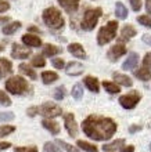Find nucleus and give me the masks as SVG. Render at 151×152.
<instances>
[{
    "label": "nucleus",
    "instance_id": "obj_1",
    "mask_svg": "<svg viewBox=\"0 0 151 152\" xmlns=\"http://www.w3.org/2000/svg\"><path fill=\"white\" fill-rule=\"evenodd\" d=\"M82 130L91 140L104 141L110 140L116 133V123L110 118L90 115L83 120Z\"/></svg>",
    "mask_w": 151,
    "mask_h": 152
},
{
    "label": "nucleus",
    "instance_id": "obj_2",
    "mask_svg": "<svg viewBox=\"0 0 151 152\" xmlns=\"http://www.w3.org/2000/svg\"><path fill=\"white\" fill-rule=\"evenodd\" d=\"M6 90L14 96H24L27 93H31L28 82L21 76H13L6 82Z\"/></svg>",
    "mask_w": 151,
    "mask_h": 152
},
{
    "label": "nucleus",
    "instance_id": "obj_3",
    "mask_svg": "<svg viewBox=\"0 0 151 152\" xmlns=\"http://www.w3.org/2000/svg\"><path fill=\"white\" fill-rule=\"evenodd\" d=\"M43 21L49 28L52 29H61L65 25L63 14L56 7H49L43 11Z\"/></svg>",
    "mask_w": 151,
    "mask_h": 152
},
{
    "label": "nucleus",
    "instance_id": "obj_4",
    "mask_svg": "<svg viewBox=\"0 0 151 152\" xmlns=\"http://www.w3.org/2000/svg\"><path fill=\"white\" fill-rule=\"evenodd\" d=\"M116 31H118V22L116 21H108L107 25L101 26L97 33V43L100 46L107 44L116 36Z\"/></svg>",
    "mask_w": 151,
    "mask_h": 152
},
{
    "label": "nucleus",
    "instance_id": "obj_5",
    "mask_svg": "<svg viewBox=\"0 0 151 152\" xmlns=\"http://www.w3.org/2000/svg\"><path fill=\"white\" fill-rule=\"evenodd\" d=\"M101 17V8L96 7V8H89L86 10L83 14V18H82V22H80V28L83 31H91L94 29V26L97 25V21Z\"/></svg>",
    "mask_w": 151,
    "mask_h": 152
},
{
    "label": "nucleus",
    "instance_id": "obj_6",
    "mask_svg": "<svg viewBox=\"0 0 151 152\" xmlns=\"http://www.w3.org/2000/svg\"><path fill=\"white\" fill-rule=\"evenodd\" d=\"M38 113L43 115L44 118H56V116L63 115V109L58 105L53 102H46V104L38 107Z\"/></svg>",
    "mask_w": 151,
    "mask_h": 152
},
{
    "label": "nucleus",
    "instance_id": "obj_7",
    "mask_svg": "<svg viewBox=\"0 0 151 152\" xmlns=\"http://www.w3.org/2000/svg\"><path fill=\"white\" fill-rule=\"evenodd\" d=\"M151 53H148L147 56L144 57L143 60V66L139 69V71H136L135 75L137 79L143 80V82H147V80L151 79Z\"/></svg>",
    "mask_w": 151,
    "mask_h": 152
},
{
    "label": "nucleus",
    "instance_id": "obj_8",
    "mask_svg": "<svg viewBox=\"0 0 151 152\" xmlns=\"http://www.w3.org/2000/svg\"><path fill=\"white\" fill-rule=\"evenodd\" d=\"M140 94L137 91H132L129 93V94H125V96H122L119 98V104L122 105L125 109H132V108H135L136 105L139 104V101H140Z\"/></svg>",
    "mask_w": 151,
    "mask_h": 152
},
{
    "label": "nucleus",
    "instance_id": "obj_9",
    "mask_svg": "<svg viewBox=\"0 0 151 152\" xmlns=\"http://www.w3.org/2000/svg\"><path fill=\"white\" fill-rule=\"evenodd\" d=\"M64 123H65V129H67L69 136L71 137L78 136V123H76L74 113H67L65 118H64Z\"/></svg>",
    "mask_w": 151,
    "mask_h": 152
},
{
    "label": "nucleus",
    "instance_id": "obj_10",
    "mask_svg": "<svg viewBox=\"0 0 151 152\" xmlns=\"http://www.w3.org/2000/svg\"><path fill=\"white\" fill-rule=\"evenodd\" d=\"M123 54H126V47H125L122 43H118V44H115V46H112V47L110 48L107 57L112 61V62H116Z\"/></svg>",
    "mask_w": 151,
    "mask_h": 152
},
{
    "label": "nucleus",
    "instance_id": "obj_11",
    "mask_svg": "<svg viewBox=\"0 0 151 152\" xmlns=\"http://www.w3.org/2000/svg\"><path fill=\"white\" fill-rule=\"evenodd\" d=\"M11 56L17 60H27L29 56H31V51L28 48L22 47V44H18V43H14L13 44V51H11Z\"/></svg>",
    "mask_w": 151,
    "mask_h": 152
},
{
    "label": "nucleus",
    "instance_id": "obj_12",
    "mask_svg": "<svg viewBox=\"0 0 151 152\" xmlns=\"http://www.w3.org/2000/svg\"><path fill=\"white\" fill-rule=\"evenodd\" d=\"M65 71H67V75H69V76H78L85 71V66L82 64H79V62L71 61V62H68L67 64Z\"/></svg>",
    "mask_w": 151,
    "mask_h": 152
},
{
    "label": "nucleus",
    "instance_id": "obj_13",
    "mask_svg": "<svg viewBox=\"0 0 151 152\" xmlns=\"http://www.w3.org/2000/svg\"><path fill=\"white\" fill-rule=\"evenodd\" d=\"M137 64H139V56L136 53H130L126 61L122 64V69L123 71H133L137 66Z\"/></svg>",
    "mask_w": 151,
    "mask_h": 152
},
{
    "label": "nucleus",
    "instance_id": "obj_14",
    "mask_svg": "<svg viewBox=\"0 0 151 152\" xmlns=\"http://www.w3.org/2000/svg\"><path fill=\"white\" fill-rule=\"evenodd\" d=\"M68 51L71 53L74 57L76 58H80V60H86V53H85V48L80 46L79 43H72L68 46Z\"/></svg>",
    "mask_w": 151,
    "mask_h": 152
},
{
    "label": "nucleus",
    "instance_id": "obj_15",
    "mask_svg": "<svg viewBox=\"0 0 151 152\" xmlns=\"http://www.w3.org/2000/svg\"><path fill=\"white\" fill-rule=\"evenodd\" d=\"M79 1L80 0H58V4L67 12H75L79 7Z\"/></svg>",
    "mask_w": 151,
    "mask_h": 152
},
{
    "label": "nucleus",
    "instance_id": "obj_16",
    "mask_svg": "<svg viewBox=\"0 0 151 152\" xmlns=\"http://www.w3.org/2000/svg\"><path fill=\"white\" fill-rule=\"evenodd\" d=\"M22 43L27 44L28 47H40L42 46V40H40V37L35 36V35L28 33V35L22 36Z\"/></svg>",
    "mask_w": 151,
    "mask_h": 152
},
{
    "label": "nucleus",
    "instance_id": "obj_17",
    "mask_svg": "<svg viewBox=\"0 0 151 152\" xmlns=\"http://www.w3.org/2000/svg\"><path fill=\"white\" fill-rule=\"evenodd\" d=\"M137 35V31H136L132 25H125L122 28V31H121V39L119 42H126V40L132 39L133 36H136Z\"/></svg>",
    "mask_w": 151,
    "mask_h": 152
},
{
    "label": "nucleus",
    "instance_id": "obj_18",
    "mask_svg": "<svg viewBox=\"0 0 151 152\" xmlns=\"http://www.w3.org/2000/svg\"><path fill=\"white\" fill-rule=\"evenodd\" d=\"M83 83L85 86L93 93H99L100 91V84H99V80L93 77V76H86L83 79Z\"/></svg>",
    "mask_w": 151,
    "mask_h": 152
},
{
    "label": "nucleus",
    "instance_id": "obj_19",
    "mask_svg": "<svg viewBox=\"0 0 151 152\" xmlns=\"http://www.w3.org/2000/svg\"><path fill=\"white\" fill-rule=\"evenodd\" d=\"M42 126H43L46 130H49L52 134H58V133H60V126H58V123L54 122V120L43 119L42 120Z\"/></svg>",
    "mask_w": 151,
    "mask_h": 152
},
{
    "label": "nucleus",
    "instance_id": "obj_20",
    "mask_svg": "<svg viewBox=\"0 0 151 152\" xmlns=\"http://www.w3.org/2000/svg\"><path fill=\"white\" fill-rule=\"evenodd\" d=\"M114 79H115L116 84H121V86H125V87H130L132 84H133V82H132V79L129 76L121 75V73H118V72L114 73Z\"/></svg>",
    "mask_w": 151,
    "mask_h": 152
},
{
    "label": "nucleus",
    "instance_id": "obj_21",
    "mask_svg": "<svg viewBox=\"0 0 151 152\" xmlns=\"http://www.w3.org/2000/svg\"><path fill=\"white\" fill-rule=\"evenodd\" d=\"M123 147H125V140H116V141H114V142H111V144L103 145V151L114 152V151H116V149H122Z\"/></svg>",
    "mask_w": 151,
    "mask_h": 152
},
{
    "label": "nucleus",
    "instance_id": "obj_22",
    "mask_svg": "<svg viewBox=\"0 0 151 152\" xmlns=\"http://www.w3.org/2000/svg\"><path fill=\"white\" fill-rule=\"evenodd\" d=\"M18 69H20V72L22 73V75H27L28 77H31V79L36 80V73L35 71H33V68L32 66H29L28 64H20V66H18Z\"/></svg>",
    "mask_w": 151,
    "mask_h": 152
},
{
    "label": "nucleus",
    "instance_id": "obj_23",
    "mask_svg": "<svg viewBox=\"0 0 151 152\" xmlns=\"http://www.w3.org/2000/svg\"><path fill=\"white\" fill-rule=\"evenodd\" d=\"M61 48L57 47V46H53V44H46L43 48V56L44 57H54L56 54H60Z\"/></svg>",
    "mask_w": 151,
    "mask_h": 152
},
{
    "label": "nucleus",
    "instance_id": "obj_24",
    "mask_svg": "<svg viewBox=\"0 0 151 152\" xmlns=\"http://www.w3.org/2000/svg\"><path fill=\"white\" fill-rule=\"evenodd\" d=\"M115 15L119 18V20H125L127 17V8L125 7V4L121 3V1H116L115 4Z\"/></svg>",
    "mask_w": 151,
    "mask_h": 152
},
{
    "label": "nucleus",
    "instance_id": "obj_25",
    "mask_svg": "<svg viewBox=\"0 0 151 152\" xmlns=\"http://www.w3.org/2000/svg\"><path fill=\"white\" fill-rule=\"evenodd\" d=\"M57 79H58V75H57L56 72H52V71H44V72L42 73V80H43V83H46V84L53 83V82H56Z\"/></svg>",
    "mask_w": 151,
    "mask_h": 152
},
{
    "label": "nucleus",
    "instance_id": "obj_26",
    "mask_svg": "<svg viewBox=\"0 0 151 152\" xmlns=\"http://www.w3.org/2000/svg\"><path fill=\"white\" fill-rule=\"evenodd\" d=\"M21 28V22H18V21H14V22H11V24L6 25L3 28V33L4 35H13V33H15L18 29Z\"/></svg>",
    "mask_w": 151,
    "mask_h": 152
},
{
    "label": "nucleus",
    "instance_id": "obj_27",
    "mask_svg": "<svg viewBox=\"0 0 151 152\" xmlns=\"http://www.w3.org/2000/svg\"><path fill=\"white\" fill-rule=\"evenodd\" d=\"M103 87L107 90L110 94H118L121 91V87L118 86L116 83H111V82H108V80H104L103 82Z\"/></svg>",
    "mask_w": 151,
    "mask_h": 152
},
{
    "label": "nucleus",
    "instance_id": "obj_28",
    "mask_svg": "<svg viewBox=\"0 0 151 152\" xmlns=\"http://www.w3.org/2000/svg\"><path fill=\"white\" fill-rule=\"evenodd\" d=\"M0 65H1V68H3V75L1 76L8 75V73L13 72V65L7 58H0Z\"/></svg>",
    "mask_w": 151,
    "mask_h": 152
},
{
    "label": "nucleus",
    "instance_id": "obj_29",
    "mask_svg": "<svg viewBox=\"0 0 151 152\" xmlns=\"http://www.w3.org/2000/svg\"><path fill=\"white\" fill-rule=\"evenodd\" d=\"M78 147H79V148H82L83 151H86V152H99L97 147H94L93 144H89V142L82 141V140L78 141Z\"/></svg>",
    "mask_w": 151,
    "mask_h": 152
},
{
    "label": "nucleus",
    "instance_id": "obj_30",
    "mask_svg": "<svg viewBox=\"0 0 151 152\" xmlns=\"http://www.w3.org/2000/svg\"><path fill=\"white\" fill-rule=\"evenodd\" d=\"M72 97L75 100H80L83 97V87L80 84H75L74 86V88H72Z\"/></svg>",
    "mask_w": 151,
    "mask_h": 152
},
{
    "label": "nucleus",
    "instance_id": "obj_31",
    "mask_svg": "<svg viewBox=\"0 0 151 152\" xmlns=\"http://www.w3.org/2000/svg\"><path fill=\"white\" fill-rule=\"evenodd\" d=\"M32 65L36 66V68H42L46 65V61H44V57L43 56H36L33 57V60H32Z\"/></svg>",
    "mask_w": 151,
    "mask_h": 152
},
{
    "label": "nucleus",
    "instance_id": "obj_32",
    "mask_svg": "<svg viewBox=\"0 0 151 152\" xmlns=\"http://www.w3.org/2000/svg\"><path fill=\"white\" fill-rule=\"evenodd\" d=\"M0 105H3V107H10V105H11L10 97L4 91H1V90H0Z\"/></svg>",
    "mask_w": 151,
    "mask_h": 152
},
{
    "label": "nucleus",
    "instance_id": "obj_33",
    "mask_svg": "<svg viewBox=\"0 0 151 152\" xmlns=\"http://www.w3.org/2000/svg\"><path fill=\"white\" fill-rule=\"evenodd\" d=\"M57 144L60 145L63 149H65L67 152H79L78 149L75 148V147H72V145H69V144H67V142H64L63 140H57Z\"/></svg>",
    "mask_w": 151,
    "mask_h": 152
},
{
    "label": "nucleus",
    "instance_id": "obj_34",
    "mask_svg": "<svg viewBox=\"0 0 151 152\" xmlns=\"http://www.w3.org/2000/svg\"><path fill=\"white\" fill-rule=\"evenodd\" d=\"M14 130H15L14 126H1V127H0V137L8 136V134H11Z\"/></svg>",
    "mask_w": 151,
    "mask_h": 152
},
{
    "label": "nucleus",
    "instance_id": "obj_35",
    "mask_svg": "<svg viewBox=\"0 0 151 152\" xmlns=\"http://www.w3.org/2000/svg\"><path fill=\"white\" fill-rule=\"evenodd\" d=\"M137 22L144 26H147V28H151V18L148 15H140L137 17Z\"/></svg>",
    "mask_w": 151,
    "mask_h": 152
},
{
    "label": "nucleus",
    "instance_id": "obj_36",
    "mask_svg": "<svg viewBox=\"0 0 151 152\" xmlns=\"http://www.w3.org/2000/svg\"><path fill=\"white\" fill-rule=\"evenodd\" d=\"M14 152H38V148L35 145H32V147H15Z\"/></svg>",
    "mask_w": 151,
    "mask_h": 152
},
{
    "label": "nucleus",
    "instance_id": "obj_37",
    "mask_svg": "<svg viewBox=\"0 0 151 152\" xmlns=\"http://www.w3.org/2000/svg\"><path fill=\"white\" fill-rule=\"evenodd\" d=\"M54 97H56V100H63L64 97H65V87L64 86L57 87L56 91H54Z\"/></svg>",
    "mask_w": 151,
    "mask_h": 152
},
{
    "label": "nucleus",
    "instance_id": "obj_38",
    "mask_svg": "<svg viewBox=\"0 0 151 152\" xmlns=\"http://www.w3.org/2000/svg\"><path fill=\"white\" fill-rule=\"evenodd\" d=\"M14 113L13 112H0V122H7V120L14 119Z\"/></svg>",
    "mask_w": 151,
    "mask_h": 152
},
{
    "label": "nucleus",
    "instance_id": "obj_39",
    "mask_svg": "<svg viewBox=\"0 0 151 152\" xmlns=\"http://www.w3.org/2000/svg\"><path fill=\"white\" fill-rule=\"evenodd\" d=\"M44 152H61V151L58 149V147H56V144L46 142V144H44Z\"/></svg>",
    "mask_w": 151,
    "mask_h": 152
},
{
    "label": "nucleus",
    "instance_id": "obj_40",
    "mask_svg": "<svg viewBox=\"0 0 151 152\" xmlns=\"http://www.w3.org/2000/svg\"><path fill=\"white\" fill-rule=\"evenodd\" d=\"M52 64H53V66L57 69L65 68V62H64V60H61V58H54V60L52 61Z\"/></svg>",
    "mask_w": 151,
    "mask_h": 152
},
{
    "label": "nucleus",
    "instance_id": "obj_41",
    "mask_svg": "<svg viewBox=\"0 0 151 152\" xmlns=\"http://www.w3.org/2000/svg\"><path fill=\"white\" fill-rule=\"evenodd\" d=\"M130 1V6L133 8V11H139L141 8V0H129Z\"/></svg>",
    "mask_w": 151,
    "mask_h": 152
},
{
    "label": "nucleus",
    "instance_id": "obj_42",
    "mask_svg": "<svg viewBox=\"0 0 151 152\" xmlns=\"http://www.w3.org/2000/svg\"><path fill=\"white\" fill-rule=\"evenodd\" d=\"M8 8H10V4H8L6 0H0V12L7 11Z\"/></svg>",
    "mask_w": 151,
    "mask_h": 152
},
{
    "label": "nucleus",
    "instance_id": "obj_43",
    "mask_svg": "<svg viewBox=\"0 0 151 152\" xmlns=\"http://www.w3.org/2000/svg\"><path fill=\"white\" fill-rule=\"evenodd\" d=\"M28 115H29V116L38 115V107H31V108L28 109Z\"/></svg>",
    "mask_w": 151,
    "mask_h": 152
},
{
    "label": "nucleus",
    "instance_id": "obj_44",
    "mask_svg": "<svg viewBox=\"0 0 151 152\" xmlns=\"http://www.w3.org/2000/svg\"><path fill=\"white\" fill-rule=\"evenodd\" d=\"M135 151V147L133 145H127V147H123L122 149H121V152H133Z\"/></svg>",
    "mask_w": 151,
    "mask_h": 152
},
{
    "label": "nucleus",
    "instance_id": "obj_45",
    "mask_svg": "<svg viewBox=\"0 0 151 152\" xmlns=\"http://www.w3.org/2000/svg\"><path fill=\"white\" fill-rule=\"evenodd\" d=\"M143 42L148 46H151V35H144L143 36Z\"/></svg>",
    "mask_w": 151,
    "mask_h": 152
},
{
    "label": "nucleus",
    "instance_id": "obj_46",
    "mask_svg": "<svg viewBox=\"0 0 151 152\" xmlns=\"http://www.w3.org/2000/svg\"><path fill=\"white\" fill-rule=\"evenodd\" d=\"M140 129H141V126H130L129 127V133H136V132H139Z\"/></svg>",
    "mask_w": 151,
    "mask_h": 152
},
{
    "label": "nucleus",
    "instance_id": "obj_47",
    "mask_svg": "<svg viewBox=\"0 0 151 152\" xmlns=\"http://www.w3.org/2000/svg\"><path fill=\"white\" fill-rule=\"evenodd\" d=\"M11 147V144L10 142H0V149H7Z\"/></svg>",
    "mask_w": 151,
    "mask_h": 152
},
{
    "label": "nucleus",
    "instance_id": "obj_48",
    "mask_svg": "<svg viewBox=\"0 0 151 152\" xmlns=\"http://www.w3.org/2000/svg\"><path fill=\"white\" fill-rule=\"evenodd\" d=\"M146 10L148 14H151V0H146Z\"/></svg>",
    "mask_w": 151,
    "mask_h": 152
},
{
    "label": "nucleus",
    "instance_id": "obj_49",
    "mask_svg": "<svg viewBox=\"0 0 151 152\" xmlns=\"http://www.w3.org/2000/svg\"><path fill=\"white\" fill-rule=\"evenodd\" d=\"M10 21V17H0V25L6 24V22H8Z\"/></svg>",
    "mask_w": 151,
    "mask_h": 152
},
{
    "label": "nucleus",
    "instance_id": "obj_50",
    "mask_svg": "<svg viewBox=\"0 0 151 152\" xmlns=\"http://www.w3.org/2000/svg\"><path fill=\"white\" fill-rule=\"evenodd\" d=\"M28 31H31V32H35V33H40V31L36 28V26H29Z\"/></svg>",
    "mask_w": 151,
    "mask_h": 152
},
{
    "label": "nucleus",
    "instance_id": "obj_51",
    "mask_svg": "<svg viewBox=\"0 0 151 152\" xmlns=\"http://www.w3.org/2000/svg\"><path fill=\"white\" fill-rule=\"evenodd\" d=\"M3 50H4V46L3 44H0V51H3Z\"/></svg>",
    "mask_w": 151,
    "mask_h": 152
},
{
    "label": "nucleus",
    "instance_id": "obj_52",
    "mask_svg": "<svg viewBox=\"0 0 151 152\" xmlns=\"http://www.w3.org/2000/svg\"><path fill=\"white\" fill-rule=\"evenodd\" d=\"M150 149H151V145H150Z\"/></svg>",
    "mask_w": 151,
    "mask_h": 152
}]
</instances>
